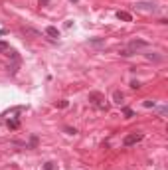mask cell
<instances>
[{"instance_id":"cell-9","label":"cell","mask_w":168,"mask_h":170,"mask_svg":"<svg viewBox=\"0 0 168 170\" xmlns=\"http://www.w3.org/2000/svg\"><path fill=\"white\" fill-rule=\"evenodd\" d=\"M18 125H20L18 119H12V121H8V127H10V129H18Z\"/></svg>"},{"instance_id":"cell-13","label":"cell","mask_w":168,"mask_h":170,"mask_svg":"<svg viewBox=\"0 0 168 170\" xmlns=\"http://www.w3.org/2000/svg\"><path fill=\"white\" fill-rule=\"evenodd\" d=\"M0 50H6V52H8V50H10V46H8L6 42H0Z\"/></svg>"},{"instance_id":"cell-5","label":"cell","mask_w":168,"mask_h":170,"mask_svg":"<svg viewBox=\"0 0 168 170\" xmlns=\"http://www.w3.org/2000/svg\"><path fill=\"white\" fill-rule=\"evenodd\" d=\"M46 34H48V36H52V38H56V40L59 38V30L53 28V26H48V28H46Z\"/></svg>"},{"instance_id":"cell-12","label":"cell","mask_w":168,"mask_h":170,"mask_svg":"<svg viewBox=\"0 0 168 170\" xmlns=\"http://www.w3.org/2000/svg\"><path fill=\"white\" fill-rule=\"evenodd\" d=\"M125 115H127V117H134V111H133V109H129V107H125Z\"/></svg>"},{"instance_id":"cell-1","label":"cell","mask_w":168,"mask_h":170,"mask_svg":"<svg viewBox=\"0 0 168 170\" xmlns=\"http://www.w3.org/2000/svg\"><path fill=\"white\" fill-rule=\"evenodd\" d=\"M142 141V132H129L125 138H123V144L125 147H133V144H136V142Z\"/></svg>"},{"instance_id":"cell-2","label":"cell","mask_w":168,"mask_h":170,"mask_svg":"<svg viewBox=\"0 0 168 170\" xmlns=\"http://www.w3.org/2000/svg\"><path fill=\"white\" fill-rule=\"evenodd\" d=\"M89 101L99 109H107V103H105V99H103L101 93H89Z\"/></svg>"},{"instance_id":"cell-16","label":"cell","mask_w":168,"mask_h":170,"mask_svg":"<svg viewBox=\"0 0 168 170\" xmlns=\"http://www.w3.org/2000/svg\"><path fill=\"white\" fill-rule=\"evenodd\" d=\"M65 131H67V132H69V135H75V132H77V131H75V129H69V127H65Z\"/></svg>"},{"instance_id":"cell-3","label":"cell","mask_w":168,"mask_h":170,"mask_svg":"<svg viewBox=\"0 0 168 170\" xmlns=\"http://www.w3.org/2000/svg\"><path fill=\"white\" fill-rule=\"evenodd\" d=\"M129 47L133 50V52H139V50H146V47H150V44L146 42V40H133V42L129 44Z\"/></svg>"},{"instance_id":"cell-10","label":"cell","mask_w":168,"mask_h":170,"mask_svg":"<svg viewBox=\"0 0 168 170\" xmlns=\"http://www.w3.org/2000/svg\"><path fill=\"white\" fill-rule=\"evenodd\" d=\"M133 50H123V52H121V56H123V57H130V56H133Z\"/></svg>"},{"instance_id":"cell-8","label":"cell","mask_w":168,"mask_h":170,"mask_svg":"<svg viewBox=\"0 0 168 170\" xmlns=\"http://www.w3.org/2000/svg\"><path fill=\"white\" fill-rule=\"evenodd\" d=\"M146 59H150V62H162L164 56H158V53H146Z\"/></svg>"},{"instance_id":"cell-15","label":"cell","mask_w":168,"mask_h":170,"mask_svg":"<svg viewBox=\"0 0 168 170\" xmlns=\"http://www.w3.org/2000/svg\"><path fill=\"white\" fill-rule=\"evenodd\" d=\"M30 144H32V147H36V144H38V137H32V138H30Z\"/></svg>"},{"instance_id":"cell-11","label":"cell","mask_w":168,"mask_h":170,"mask_svg":"<svg viewBox=\"0 0 168 170\" xmlns=\"http://www.w3.org/2000/svg\"><path fill=\"white\" fill-rule=\"evenodd\" d=\"M144 107H156V101H150V99H146V101H144Z\"/></svg>"},{"instance_id":"cell-6","label":"cell","mask_w":168,"mask_h":170,"mask_svg":"<svg viewBox=\"0 0 168 170\" xmlns=\"http://www.w3.org/2000/svg\"><path fill=\"white\" fill-rule=\"evenodd\" d=\"M136 8H140V10H156L154 8V4H150V2H139V4H136Z\"/></svg>"},{"instance_id":"cell-4","label":"cell","mask_w":168,"mask_h":170,"mask_svg":"<svg viewBox=\"0 0 168 170\" xmlns=\"http://www.w3.org/2000/svg\"><path fill=\"white\" fill-rule=\"evenodd\" d=\"M117 18L123 20V22H130V20H133V16H130L129 12H125V10H119V12H117Z\"/></svg>"},{"instance_id":"cell-14","label":"cell","mask_w":168,"mask_h":170,"mask_svg":"<svg viewBox=\"0 0 168 170\" xmlns=\"http://www.w3.org/2000/svg\"><path fill=\"white\" fill-rule=\"evenodd\" d=\"M130 87H133V89H139V87H140V81H133V83H130Z\"/></svg>"},{"instance_id":"cell-7","label":"cell","mask_w":168,"mask_h":170,"mask_svg":"<svg viewBox=\"0 0 168 170\" xmlns=\"http://www.w3.org/2000/svg\"><path fill=\"white\" fill-rule=\"evenodd\" d=\"M123 99H125V97H123V93H121V91H113V101H115L117 105L123 103Z\"/></svg>"}]
</instances>
